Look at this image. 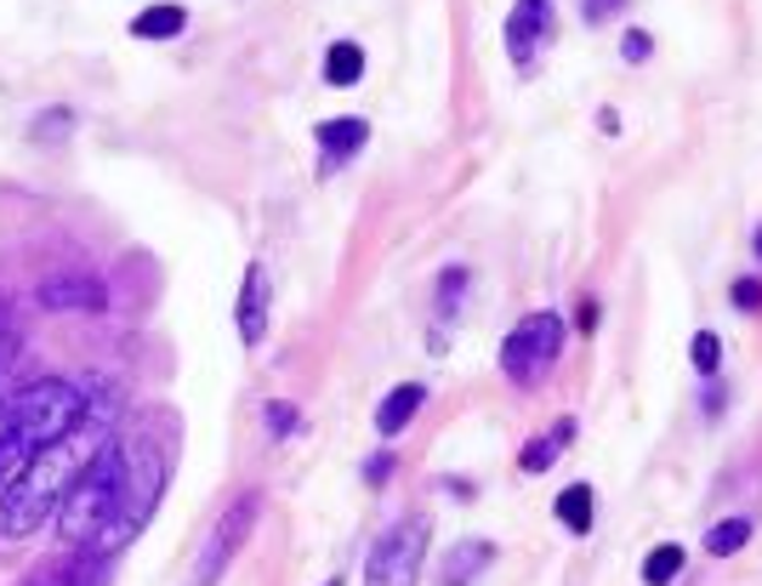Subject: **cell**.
<instances>
[{
	"instance_id": "23",
	"label": "cell",
	"mask_w": 762,
	"mask_h": 586,
	"mask_svg": "<svg viewBox=\"0 0 762 586\" xmlns=\"http://www.w3.org/2000/svg\"><path fill=\"white\" fill-rule=\"evenodd\" d=\"M728 308L746 313V319H757L762 313V279L757 274H740L735 285H728Z\"/></svg>"
},
{
	"instance_id": "32",
	"label": "cell",
	"mask_w": 762,
	"mask_h": 586,
	"mask_svg": "<svg viewBox=\"0 0 762 586\" xmlns=\"http://www.w3.org/2000/svg\"><path fill=\"white\" fill-rule=\"evenodd\" d=\"M598 132L604 137H620V109H598Z\"/></svg>"
},
{
	"instance_id": "18",
	"label": "cell",
	"mask_w": 762,
	"mask_h": 586,
	"mask_svg": "<svg viewBox=\"0 0 762 586\" xmlns=\"http://www.w3.org/2000/svg\"><path fill=\"white\" fill-rule=\"evenodd\" d=\"M97 570H103V559L97 552H86V559H57V564H41L35 575H29L23 586H91Z\"/></svg>"
},
{
	"instance_id": "13",
	"label": "cell",
	"mask_w": 762,
	"mask_h": 586,
	"mask_svg": "<svg viewBox=\"0 0 762 586\" xmlns=\"http://www.w3.org/2000/svg\"><path fill=\"white\" fill-rule=\"evenodd\" d=\"M495 564V541L484 535H461L450 552H444V564H439V586H478Z\"/></svg>"
},
{
	"instance_id": "15",
	"label": "cell",
	"mask_w": 762,
	"mask_h": 586,
	"mask_svg": "<svg viewBox=\"0 0 762 586\" xmlns=\"http://www.w3.org/2000/svg\"><path fill=\"white\" fill-rule=\"evenodd\" d=\"M552 518H557V524L570 530L575 541L592 535V524H598V490H592V484H563L557 501H552Z\"/></svg>"
},
{
	"instance_id": "6",
	"label": "cell",
	"mask_w": 762,
	"mask_h": 586,
	"mask_svg": "<svg viewBox=\"0 0 762 586\" xmlns=\"http://www.w3.org/2000/svg\"><path fill=\"white\" fill-rule=\"evenodd\" d=\"M427 518L405 512L399 524H387L364 559V586H416L421 581V564H427Z\"/></svg>"
},
{
	"instance_id": "22",
	"label": "cell",
	"mask_w": 762,
	"mask_h": 586,
	"mask_svg": "<svg viewBox=\"0 0 762 586\" xmlns=\"http://www.w3.org/2000/svg\"><path fill=\"white\" fill-rule=\"evenodd\" d=\"M688 365L700 371V376H722V336H717V331H694V342H688Z\"/></svg>"
},
{
	"instance_id": "33",
	"label": "cell",
	"mask_w": 762,
	"mask_h": 586,
	"mask_svg": "<svg viewBox=\"0 0 762 586\" xmlns=\"http://www.w3.org/2000/svg\"><path fill=\"white\" fill-rule=\"evenodd\" d=\"M444 490H450L455 501H467V496H478V484H467V478H444Z\"/></svg>"
},
{
	"instance_id": "34",
	"label": "cell",
	"mask_w": 762,
	"mask_h": 586,
	"mask_svg": "<svg viewBox=\"0 0 762 586\" xmlns=\"http://www.w3.org/2000/svg\"><path fill=\"white\" fill-rule=\"evenodd\" d=\"M751 256H757V263H762V222L751 228Z\"/></svg>"
},
{
	"instance_id": "24",
	"label": "cell",
	"mask_w": 762,
	"mask_h": 586,
	"mask_svg": "<svg viewBox=\"0 0 762 586\" xmlns=\"http://www.w3.org/2000/svg\"><path fill=\"white\" fill-rule=\"evenodd\" d=\"M262 421H268V433H274V439H290V433H302V410H296L290 399H268V410H262Z\"/></svg>"
},
{
	"instance_id": "10",
	"label": "cell",
	"mask_w": 762,
	"mask_h": 586,
	"mask_svg": "<svg viewBox=\"0 0 762 586\" xmlns=\"http://www.w3.org/2000/svg\"><path fill=\"white\" fill-rule=\"evenodd\" d=\"M313 137H319V172H336L371 143V120L364 114H336V120H319Z\"/></svg>"
},
{
	"instance_id": "20",
	"label": "cell",
	"mask_w": 762,
	"mask_h": 586,
	"mask_svg": "<svg viewBox=\"0 0 762 586\" xmlns=\"http://www.w3.org/2000/svg\"><path fill=\"white\" fill-rule=\"evenodd\" d=\"M183 29H188L183 7H143L137 18H131V35H137V41H177Z\"/></svg>"
},
{
	"instance_id": "8",
	"label": "cell",
	"mask_w": 762,
	"mask_h": 586,
	"mask_svg": "<svg viewBox=\"0 0 762 586\" xmlns=\"http://www.w3.org/2000/svg\"><path fill=\"white\" fill-rule=\"evenodd\" d=\"M256 512H262V496L251 490V496H240L234 507H228V512L217 518V530H211V535H206V546H200V564H194V586H217V581H222V570L234 564V552L251 541Z\"/></svg>"
},
{
	"instance_id": "16",
	"label": "cell",
	"mask_w": 762,
	"mask_h": 586,
	"mask_svg": "<svg viewBox=\"0 0 762 586\" xmlns=\"http://www.w3.org/2000/svg\"><path fill=\"white\" fill-rule=\"evenodd\" d=\"M467 297H473V268H467V263L439 268V279H433V313H439L444 324L467 313Z\"/></svg>"
},
{
	"instance_id": "12",
	"label": "cell",
	"mask_w": 762,
	"mask_h": 586,
	"mask_svg": "<svg viewBox=\"0 0 762 586\" xmlns=\"http://www.w3.org/2000/svg\"><path fill=\"white\" fill-rule=\"evenodd\" d=\"M268 302H274L268 268L251 263V268H245V285H240V342H245V347H262V342H268Z\"/></svg>"
},
{
	"instance_id": "1",
	"label": "cell",
	"mask_w": 762,
	"mask_h": 586,
	"mask_svg": "<svg viewBox=\"0 0 762 586\" xmlns=\"http://www.w3.org/2000/svg\"><path fill=\"white\" fill-rule=\"evenodd\" d=\"M109 439H114V394H109V382H97V399L86 394V416L75 428L63 439H52V444H41V450H29L23 467L0 484V535L23 541L41 524H52L63 496H69L75 478L103 455Z\"/></svg>"
},
{
	"instance_id": "35",
	"label": "cell",
	"mask_w": 762,
	"mask_h": 586,
	"mask_svg": "<svg viewBox=\"0 0 762 586\" xmlns=\"http://www.w3.org/2000/svg\"><path fill=\"white\" fill-rule=\"evenodd\" d=\"M324 586H342V581H324Z\"/></svg>"
},
{
	"instance_id": "19",
	"label": "cell",
	"mask_w": 762,
	"mask_h": 586,
	"mask_svg": "<svg viewBox=\"0 0 762 586\" xmlns=\"http://www.w3.org/2000/svg\"><path fill=\"white\" fill-rule=\"evenodd\" d=\"M688 570V546H677V541H660V546H649L643 552V586H672L677 575Z\"/></svg>"
},
{
	"instance_id": "11",
	"label": "cell",
	"mask_w": 762,
	"mask_h": 586,
	"mask_svg": "<svg viewBox=\"0 0 762 586\" xmlns=\"http://www.w3.org/2000/svg\"><path fill=\"white\" fill-rule=\"evenodd\" d=\"M575 439H581V421H575V416H557V421H546V428H541L535 439H529V444L518 450V473H529V478H535V473L557 467V462H563V450H570Z\"/></svg>"
},
{
	"instance_id": "29",
	"label": "cell",
	"mask_w": 762,
	"mask_h": 586,
	"mask_svg": "<svg viewBox=\"0 0 762 586\" xmlns=\"http://www.w3.org/2000/svg\"><path fill=\"white\" fill-rule=\"evenodd\" d=\"M626 7H632V0H581V18H586L592 29H598V23H615Z\"/></svg>"
},
{
	"instance_id": "2",
	"label": "cell",
	"mask_w": 762,
	"mask_h": 586,
	"mask_svg": "<svg viewBox=\"0 0 762 586\" xmlns=\"http://www.w3.org/2000/svg\"><path fill=\"white\" fill-rule=\"evenodd\" d=\"M114 444H120V501H114L103 541H97V559H109L131 535H143V524L154 518V507L165 496V473H172V455H165V444L154 433H131Z\"/></svg>"
},
{
	"instance_id": "26",
	"label": "cell",
	"mask_w": 762,
	"mask_h": 586,
	"mask_svg": "<svg viewBox=\"0 0 762 586\" xmlns=\"http://www.w3.org/2000/svg\"><path fill=\"white\" fill-rule=\"evenodd\" d=\"M654 57V35H649V29H626V35H620V63H626V69H638V63H649Z\"/></svg>"
},
{
	"instance_id": "9",
	"label": "cell",
	"mask_w": 762,
	"mask_h": 586,
	"mask_svg": "<svg viewBox=\"0 0 762 586\" xmlns=\"http://www.w3.org/2000/svg\"><path fill=\"white\" fill-rule=\"evenodd\" d=\"M35 302L46 313H103L109 290H103V279H91V274H57V279H41Z\"/></svg>"
},
{
	"instance_id": "4",
	"label": "cell",
	"mask_w": 762,
	"mask_h": 586,
	"mask_svg": "<svg viewBox=\"0 0 762 586\" xmlns=\"http://www.w3.org/2000/svg\"><path fill=\"white\" fill-rule=\"evenodd\" d=\"M563 347H570V319L552 313V308H535L507 331L495 365H501V376L518 387V394H535V387L552 376V365L563 360Z\"/></svg>"
},
{
	"instance_id": "21",
	"label": "cell",
	"mask_w": 762,
	"mask_h": 586,
	"mask_svg": "<svg viewBox=\"0 0 762 586\" xmlns=\"http://www.w3.org/2000/svg\"><path fill=\"white\" fill-rule=\"evenodd\" d=\"M324 80L330 86H358L364 80V46L358 41H336L324 52Z\"/></svg>"
},
{
	"instance_id": "28",
	"label": "cell",
	"mask_w": 762,
	"mask_h": 586,
	"mask_svg": "<svg viewBox=\"0 0 762 586\" xmlns=\"http://www.w3.org/2000/svg\"><path fill=\"white\" fill-rule=\"evenodd\" d=\"M12 433H18V387H0V455H12Z\"/></svg>"
},
{
	"instance_id": "30",
	"label": "cell",
	"mask_w": 762,
	"mask_h": 586,
	"mask_svg": "<svg viewBox=\"0 0 762 586\" xmlns=\"http://www.w3.org/2000/svg\"><path fill=\"white\" fill-rule=\"evenodd\" d=\"M393 473H399V455H393V450H376L371 462H364V484H387Z\"/></svg>"
},
{
	"instance_id": "17",
	"label": "cell",
	"mask_w": 762,
	"mask_h": 586,
	"mask_svg": "<svg viewBox=\"0 0 762 586\" xmlns=\"http://www.w3.org/2000/svg\"><path fill=\"white\" fill-rule=\"evenodd\" d=\"M751 535H757V518L751 512H728V518H717V524L700 535V546L711 552V559H735V552L751 546Z\"/></svg>"
},
{
	"instance_id": "25",
	"label": "cell",
	"mask_w": 762,
	"mask_h": 586,
	"mask_svg": "<svg viewBox=\"0 0 762 586\" xmlns=\"http://www.w3.org/2000/svg\"><path fill=\"white\" fill-rule=\"evenodd\" d=\"M69 132H75V114L69 109H46L35 125H29V137H35V143H63Z\"/></svg>"
},
{
	"instance_id": "27",
	"label": "cell",
	"mask_w": 762,
	"mask_h": 586,
	"mask_svg": "<svg viewBox=\"0 0 762 586\" xmlns=\"http://www.w3.org/2000/svg\"><path fill=\"white\" fill-rule=\"evenodd\" d=\"M722 410H728V382L722 376H700V416L717 421Z\"/></svg>"
},
{
	"instance_id": "31",
	"label": "cell",
	"mask_w": 762,
	"mask_h": 586,
	"mask_svg": "<svg viewBox=\"0 0 762 586\" xmlns=\"http://www.w3.org/2000/svg\"><path fill=\"white\" fill-rule=\"evenodd\" d=\"M598 319H604V302L586 290V297L575 302V331H581V336H592V331H598Z\"/></svg>"
},
{
	"instance_id": "7",
	"label": "cell",
	"mask_w": 762,
	"mask_h": 586,
	"mask_svg": "<svg viewBox=\"0 0 762 586\" xmlns=\"http://www.w3.org/2000/svg\"><path fill=\"white\" fill-rule=\"evenodd\" d=\"M552 41H557V7H552V0H512L507 29H501V46H507L512 69L523 80L541 69V57H546Z\"/></svg>"
},
{
	"instance_id": "14",
	"label": "cell",
	"mask_w": 762,
	"mask_h": 586,
	"mask_svg": "<svg viewBox=\"0 0 762 586\" xmlns=\"http://www.w3.org/2000/svg\"><path fill=\"white\" fill-rule=\"evenodd\" d=\"M421 410H427V382H399V387H387V399L376 405V433H382V439H399Z\"/></svg>"
},
{
	"instance_id": "3",
	"label": "cell",
	"mask_w": 762,
	"mask_h": 586,
	"mask_svg": "<svg viewBox=\"0 0 762 586\" xmlns=\"http://www.w3.org/2000/svg\"><path fill=\"white\" fill-rule=\"evenodd\" d=\"M114 501H120V444L109 439L103 455L75 478V490L63 496L57 507V535L69 552H97V541H103L109 518H114Z\"/></svg>"
},
{
	"instance_id": "5",
	"label": "cell",
	"mask_w": 762,
	"mask_h": 586,
	"mask_svg": "<svg viewBox=\"0 0 762 586\" xmlns=\"http://www.w3.org/2000/svg\"><path fill=\"white\" fill-rule=\"evenodd\" d=\"M86 416V387L75 382H29L18 387V433H12V450H41L52 439H63Z\"/></svg>"
}]
</instances>
